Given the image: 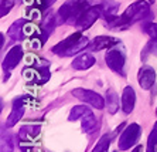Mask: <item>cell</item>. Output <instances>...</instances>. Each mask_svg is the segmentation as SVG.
<instances>
[{
	"label": "cell",
	"mask_w": 157,
	"mask_h": 152,
	"mask_svg": "<svg viewBox=\"0 0 157 152\" xmlns=\"http://www.w3.org/2000/svg\"><path fill=\"white\" fill-rule=\"evenodd\" d=\"M57 0H40V10H45L55 3Z\"/></svg>",
	"instance_id": "cell-26"
},
{
	"label": "cell",
	"mask_w": 157,
	"mask_h": 152,
	"mask_svg": "<svg viewBox=\"0 0 157 152\" xmlns=\"http://www.w3.org/2000/svg\"><path fill=\"white\" fill-rule=\"evenodd\" d=\"M105 61L112 71L124 77V51L119 48H109L105 56Z\"/></svg>",
	"instance_id": "cell-5"
},
{
	"label": "cell",
	"mask_w": 157,
	"mask_h": 152,
	"mask_svg": "<svg viewBox=\"0 0 157 152\" xmlns=\"http://www.w3.org/2000/svg\"><path fill=\"white\" fill-rule=\"evenodd\" d=\"M72 95L78 100H81L85 104H89L91 107L96 108V110H102L105 107V100L102 98V95H99L95 91L85 88H75L72 90Z\"/></svg>",
	"instance_id": "cell-4"
},
{
	"label": "cell",
	"mask_w": 157,
	"mask_h": 152,
	"mask_svg": "<svg viewBox=\"0 0 157 152\" xmlns=\"http://www.w3.org/2000/svg\"><path fill=\"white\" fill-rule=\"evenodd\" d=\"M2 152H13V141H11V137L7 135V137L2 138Z\"/></svg>",
	"instance_id": "cell-25"
},
{
	"label": "cell",
	"mask_w": 157,
	"mask_h": 152,
	"mask_svg": "<svg viewBox=\"0 0 157 152\" xmlns=\"http://www.w3.org/2000/svg\"><path fill=\"white\" fill-rule=\"evenodd\" d=\"M16 0H2L0 2V17H4L6 14H9V11L13 9Z\"/></svg>",
	"instance_id": "cell-23"
},
{
	"label": "cell",
	"mask_w": 157,
	"mask_h": 152,
	"mask_svg": "<svg viewBox=\"0 0 157 152\" xmlns=\"http://www.w3.org/2000/svg\"><path fill=\"white\" fill-rule=\"evenodd\" d=\"M26 24H27V22L24 19H18L17 22H14L7 31L9 37H10L13 41L23 40V37H24V31H26Z\"/></svg>",
	"instance_id": "cell-14"
},
{
	"label": "cell",
	"mask_w": 157,
	"mask_h": 152,
	"mask_svg": "<svg viewBox=\"0 0 157 152\" xmlns=\"http://www.w3.org/2000/svg\"><path fill=\"white\" fill-rule=\"evenodd\" d=\"M150 4L147 2H136L130 4L121 16H116L113 20L108 22V27L112 30H123L130 27L132 24L140 22V20L149 17Z\"/></svg>",
	"instance_id": "cell-1"
},
{
	"label": "cell",
	"mask_w": 157,
	"mask_h": 152,
	"mask_svg": "<svg viewBox=\"0 0 157 152\" xmlns=\"http://www.w3.org/2000/svg\"><path fill=\"white\" fill-rule=\"evenodd\" d=\"M137 81H139L140 88L150 90L156 81V71L150 66H143L137 74Z\"/></svg>",
	"instance_id": "cell-10"
},
{
	"label": "cell",
	"mask_w": 157,
	"mask_h": 152,
	"mask_svg": "<svg viewBox=\"0 0 157 152\" xmlns=\"http://www.w3.org/2000/svg\"><path fill=\"white\" fill-rule=\"evenodd\" d=\"M142 146H140V145H139V146H136V148L135 149H133V151H132V152H142Z\"/></svg>",
	"instance_id": "cell-28"
},
{
	"label": "cell",
	"mask_w": 157,
	"mask_h": 152,
	"mask_svg": "<svg viewBox=\"0 0 157 152\" xmlns=\"http://www.w3.org/2000/svg\"><path fill=\"white\" fill-rule=\"evenodd\" d=\"M21 58H23V48L20 46H14L4 57L3 64H2L3 71L4 73H10L13 68L17 67V64L21 61Z\"/></svg>",
	"instance_id": "cell-8"
},
{
	"label": "cell",
	"mask_w": 157,
	"mask_h": 152,
	"mask_svg": "<svg viewBox=\"0 0 157 152\" xmlns=\"http://www.w3.org/2000/svg\"><path fill=\"white\" fill-rule=\"evenodd\" d=\"M99 6H101V11H102V17L105 19L106 23L116 17L117 9H119L117 2H115V0H103Z\"/></svg>",
	"instance_id": "cell-13"
},
{
	"label": "cell",
	"mask_w": 157,
	"mask_h": 152,
	"mask_svg": "<svg viewBox=\"0 0 157 152\" xmlns=\"http://www.w3.org/2000/svg\"><path fill=\"white\" fill-rule=\"evenodd\" d=\"M147 54H153L157 57V40H151L146 44V47L142 53V60H146Z\"/></svg>",
	"instance_id": "cell-22"
},
{
	"label": "cell",
	"mask_w": 157,
	"mask_h": 152,
	"mask_svg": "<svg viewBox=\"0 0 157 152\" xmlns=\"http://www.w3.org/2000/svg\"><path fill=\"white\" fill-rule=\"evenodd\" d=\"M110 141H112V135H109V134L102 135L101 139H99V141L96 142V145L94 146L92 152H108V149H109V146H110Z\"/></svg>",
	"instance_id": "cell-19"
},
{
	"label": "cell",
	"mask_w": 157,
	"mask_h": 152,
	"mask_svg": "<svg viewBox=\"0 0 157 152\" xmlns=\"http://www.w3.org/2000/svg\"><path fill=\"white\" fill-rule=\"evenodd\" d=\"M88 112H91V110L88 107H85V105H75V107L71 110L68 119H70V121H77V119L82 118V117H84L85 114H88Z\"/></svg>",
	"instance_id": "cell-20"
},
{
	"label": "cell",
	"mask_w": 157,
	"mask_h": 152,
	"mask_svg": "<svg viewBox=\"0 0 157 152\" xmlns=\"http://www.w3.org/2000/svg\"><path fill=\"white\" fill-rule=\"evenodd\" d=\"M0 43H2V48L4 46V34H0Z\"/></svg>",
	"instance_id": "cell-27"
},
{
	"label": "cell",
	"mask_w": 157,
	"mask_h": 152,
	"mask_svg": "<svg viewBox=\"0 0 157 152\" xmlns=\"http://www.w3.org/2000/svg\"><path fill=\"white\" fill-rule=\"evenodd\" d=\"M157 151V121L153 126V131L150 132L147 139V151L146 152H156Z\"/></svg>",
	"instance_id": "cell-21"
},
{
	"label": "cell",
	"mask_w": 157,
	"mask_h": 152,
	"mask_svg": "<svg viewBox=\"0 0 157 152\" xmlns=\"http://www.w3.org/2000/svg\"><path fill=\"white\" fill-rule=\"evenodd\" d=\"M81 125H82V131H84V132L91 134L92 131H95V128H96V118H95V115L92 114V112L85 114L84 117L81 118Z\"/></svg>",
	"instance_id": "cell-17"
},
{
	"label": "cell",
	"mask_w": 157,
	"mask_h": 152,
	"mask_svg": "<svg viewBox=\"0 0 157 152\" xmlns=\"http://www.w3.org/2000/svg\"><path fill=\"white\" fill-rule=\"evenodd\" d=\"M135 102H136V93L135 90L132 88L130 86L124 87L123 93H122V110L124 114H130L135 108Z\"/></svg>",
	"instance_id": "cell-12"
},
{
	"label": "cell",
	"mask_w": 157,
	"mask_h": 152,
	"mask_svg": "<svg viewBox=\"0 0 157 152\" xmlns=\"http://www.w3.org/2000/svg\"><path fill=\"white\" fill-rule=\"evenodd\" d=\"M150 2H153V0H150Z\"/></svg>",
	"instance_id": "cell-30"
},
{
	"label": "cell",
	"mask_w": 157,
	"mask_h": 152,
	"mask_svg": "<svg viewBox=\"0 0 157 152\" xmlns=\"http://www.w3.org/2000/svg\"><path fill=\"white\" fill-rule=\"evenodd\" d=\"M88 0H67L58 10V23L77 24L79 17L86 10Z\"/></svg>",
	"instance_id": "cell-2"
},
{
	"label": "cell",
	"mask_w": 157,
	"mask_h": 152,
	"mask_svg": "<svg viewBox=\"0 0 157 152\" xmlns=\"http://www.w3.org/2000/svg\"><path fill=\"white\" fill-rule=\"evenodd\" d=\"M40 126L38 125H29V126H23L20 132H18V137L27 141L29 138H36L37 135H40Z\"/></svg>",
	"instance_id": "cell-18"
},
{
	"label": "cell",
	"mask_w": 157,
	"mask_h": 152,
	"mask_svg": "<svg viewBox=\"0 0 157 152\" xmlns=\"http://www.w3.org/2000/svg\"><path fill=\"white\" fill-rule=\"evenodd\" d=\"M106 104H108L109 114H116L119 110V97H117L115 90L109 88L106 91Z\"/></svg>",
	"instance_id": "cell-16"
},
{
	"label": "cell",
	"mask_w": 157,
	"mask_h": 152,
	"mask_svg": "<svg viewBox=\"0 0 157 152\" xmlns=\"http://www.w3.org/2000/svg\"><path fill=\"white\" fill-rule=\"evenodd\" d=\"M102 16V11H101V6H92V7H88L86 10L82 13V16L79 17V20L77 22L75 26L78 27V30L84 31V30L91 29L94 26V23Z\"/></svg>",
	"instance_id": "cell-6"
},
{
	"label": "cell",
	"mask_w": 157,
	"mask_h": 152,
	"mask_svg": "<svg viewBox=\"0 0 157 152\" xmlns=\"http://www.w3.org/2000/svg\"><path fill=\"white\" fill-rule=\"evenodd\" d=\"M95 64V58L91 56V54H88V53H84V54H81L78 56L77 58L72 61V68L75 70H88V68H91L92 66Z\"/></svg>",
	"instance_id": "cell-15"
},
{
	"label": "cell",
	"mask_w": 157,
	"mask_h": 152,
	"mask_svg": "<svg viewBox=\"0 0 157 152\" xmlns=\"http://www.w3.org/2000/svg\"><path fill=\"white\" fill-rule=\"evenodd\" d=\"M156 114H157V110H156Z\"/></svg>",
	"instance_id": "cell-29"
},
{
	"label": "cell",
	"mask_w": 157,
	"mask_h": 152,
	"mask_svg": "<svg viewBox=\"0 0 157 152\" xmlns=\"http://www.w3.org/2000/svg\"><path fill=\"white\" fill-rule=\"evenodd\" d=\"M140 135H142V128L139 124H130L129 126H126V130L123 131V134L119 138V149L121 151H128L130 149L136 142L139 141Z\"/></svg>",
	"instance_id": "cell-3"
},
{
	"label": "cell",
	"mask_w": 157,
	"mask_h": 152,
	"mask_svg": "<svg viewBox=\"0 0 157 152\" xmlns=\"http://www.w3.org/2000/svg\"><path fill=\"white\" fill-rule=\"evenodd\" d=\"M82 37H84V36H82V33H81V30H79V31H77V33L71 34L70 37H67L65 40H62V41H59L58 44H55L54 47H52V53H54V54H57V56L65 57L67 53L70 51L71 48L77 44V43Z\"/></svg>",
	"instance_id": "cell-7"
},
{
	"label": "cell",
	"mask_w": 157,
	"mask_h": 152,
	"mask_svg": "<svg viewBox=\"0 0 157 152\" xmlns=\"http://www.w3.org/2000/svg\"><path fill=\"white\" fill-rule=\"evenodd\" d=\"M116 44H119V40L109 36H98L94 38L92 43L88 44V50L89 51H101V50H106V48H112Z\"/></svg>",
	"instance_id": "cell-11"
},
{
	"label": "cell",
	"mask_w": 157,
	"mask_h": 152,
	"mask_svg": "<svg viewBox=\"0 0 157 152\" xmlns=\"http://www.w3.org/2000/svg\"><path fill=\"white\" fill-rule=\"evenodd\" d=\"M24 101H26L24 97H20V98L14 100V102H13V110H11L7 121H6V128H11V126H14L16 124L23 118L24 111H26V104H24Z\"/></svg>",
	"instance_id": "cell-9"
},
{
	"label": "cell",
	"mask_w": 157,
	"mask_h": 152,
	"mask_svg": "<svg viewBox=\"0 0 157 152\" xmlns=\"http://www.w3.org/2000/svg\"><path fill=\"white\" fill-rule=\"evenodd\" d=\"M143 31L146 34H149L153 40H157V24L156 23H147V24H144Z\"/></svg>",
	"instance_id": "cell-24"
}]
</instances>
